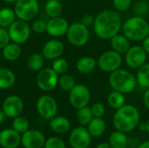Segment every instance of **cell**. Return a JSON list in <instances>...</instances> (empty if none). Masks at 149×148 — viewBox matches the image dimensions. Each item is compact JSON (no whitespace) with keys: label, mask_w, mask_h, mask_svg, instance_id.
Masks as SVG:
<instances>
[{"label":"cell","mask_w":149,"mask_h":148,"mask_svg":"<svg viewBox=\"0 0 149 148\" xmlns=\"http://www.w3.org/2000/svg\"><path fill=\"white\" fill-rule=\"evenodd\" d=\"M121 27V17L117 10H104L95 17L93 30L96 36L100 39H111L120 33Z\"/></svg>","instance_id":"cell-1"},{"label":"cell","mask_w":149,"mask_h":148,"mask_svg":"<svg viewBox=\"0 0 149 148\" xmlns=\"http://www.w3.org/2000/svg\"><path fill=\"white\" fill-rule=\"evenodd\" d=\"M140 113L132 105H124L117 109L113 116V125L116 130L123 133H130L140 123Z\"/></svg>","instance_id":"cell-2"},{"label":"cell","mask_w":149,"mask_h":148,"mask_svg":"<svg viewBox=\"0 0 149 148\" xmlns=\"http://www.w3.org/2000/svg\"><path fill=\"white\" fill-rule=\"evenodd\" d=\"M121 31L130 41H142L149 35V23L143 17L135 15L122 24Z\"/></svg>","instance_id":"cell-3"},{"label":"cell","mask_w":149,"mask_h":148,"mask_svg":"<svg viewBox=\"0 0 149 148\" xmlns=\"http://www.w3.org/2000/svg\"><path fill=\"white\" fill-rule=\"evenodd\" d=\"M108 81L114 91L124 94L132 92L138 85L136 77L133 73L120 68L110 73Z\"/></svg>","instance_id":"cell-4"},{"label":"cell","mask_w":149,"mask_h":148,"mask_svg":"<svg viewBox=\"0 0 149 148\" xmlns=\"http://www.w3.org/2000/svg\"><path fill=\"white\" fill-rule=\"evenodd\" d=\"M66 37L71 44L77 47L84 46L90 38L89 29L80 22H75L69 25Z\"/></svg>","instance_id":"cell-5"},{"label":"cell","mask_w":149,"mask_h":148,"mask_svg":"<svg viewBox=\"0 0 149 148\" xmlns=\"http://www.w3.org/2000/svg\"><path fill=\"white\" fill-rule=\"evenodd\" d=\"M14 11L17 17L23 21L32 20L39 11L38 0H17L15 3Z\"/></svg>","instance_id":"cell-6"},{"label":"cell","mask_w":149,"mask_h":148,"mask_svg":"<svg viewBox=\"0 0 149 148\" xmlns=\"http://www.w3.org/2000/svg\"><path fill=\"white\" fill-rule=\"evenodd\" d=\"M122 64V57L121 54L113 51H104L99 58L97 59V65L99 68L107 73H111L120 68Z\"/></svg>","instance_id":"cell-7"},{"label":"cell","mask_w":149,"mask_h":148,"mask_svg":"<svg viewBox=\"0 0 149 148\" xmlns=\"http://www.w3.org/2000/svg\"><path fill=\"white\" fill-rule=\"evenodd\" d=\"M8 32L11 42L18 44L25 43L31 35V28L27 22L23 20H15L9 27Z\"/></svg>","instance_id":"cell-8"},{"label":"cell","mask_w":149,"mask_h":148,"mask_svg":"<svg viewBox=\"0 0 149 148\" xmlns=\"http://www.w3.org/2000/svg\"><path fill=\"white\" fill-rule=\"evenodd\" d=\"M91 99V92L89 88L83 85L78 84L69 92V101L72 107L79 109L86 106Z\"/></svg>","instance_id":"cell-9"},{"label":"cell","mask_w":149,"mask_h":148,"mask_svg":"<svg viewBox=\"0 0 149 148\" xmlns=\"http://www.w3.org/2000/svg\"><path fill=\"white\" fill-rule=\"evenodd\" d=\"M58 74L52 68H45L38 72L36 79L38 88L44 92H51L55 89L58 82Z\"/></svg>","instance_id":"cell-10"},{"label":"cell","mask_w":149,"mask_h":148,"mask_svg":"<svg viewBox=\"0 0 149 148\" xmlns=\"http://www.w3.org/2000/svg\"><path fill=\"white\" fill-rule=\"evenodd\" d=\"M37 111L43 119L51 120L58 112L57 101L50 95H43L37 101Z\"/></svg>","instance_id":"cell-11"},{"label":"cell","mask_w":149,"mask_h":148,"mask_svg":"<svg viewBox=\"0 0 149 148\" xmlns=\"http://www.w3.org/2000/svg\"><path fill=\"white\" fill-rule=\"evenodd\" d=\"M148 53L141 45H133L125 53V62L131 69H138L147 61Z\"/></svg>","instance_id":"cell-12"},{"label":"cell","mask_w":149,"mask_h":148,"mask_svg":"<svg viewBox=\"0 0 149 148\" xmlns=\"http://www.w3.org/2000/svg\"><path fill=\"white\" fill-rule=\"evenodd\" d=\"M91 140V134L83 126L74 128L69 137V142L72 148H88Z\"/></svg>","instance_id":"cell-13"},{"label":"cell","mask_w":149,"mask_h":148,"mask_svg":"<svg viewBox=\"0 0 149 148\" xmlns=\"http://www.w3.org/2000/svg\"><path fill=\"white\" fill-rule=\"evenodd\" d=\"M24 109V102L22 99L17 95H10L7 97L2 106V110L4 112L8 118L14 119L21 114Z\"/></svg>","instance_id":"cell-14"},{"label":"cell","mask_w":149,"mask_h":148,"mask_svg":"<svg viewBox=\"0 0 149 148\" xmlns=\"http://www.w3.org/2000/svg\"><path fill=\"white\" fill-rule=\"evenodd\" d=\"M69 25L67 20L60 16L52 17L46 22V32L54 38L62 37L66 34Z\"/></svg>","instance_id":"cell-15"},{"label":"cell","mask_w":149,"mask_h":148,"mask_svg":"<svg viewBox=\"0 0 149 148\" xmlns=\"http://www.w3.org/2000/svg\"><path fill=\"white\" fill-rule=\"evenodd\" d=\"M45 143V135L38 130H27L21 136V144L24 148H42Z\"/></svg>","instance_id":"cell-16"},{"label":"cell","mask_w":149,"mask_h":148,"mask_svg":"<svg viewBox=\"0 0 149 148\" xmlns=\"http://www.w3.org/2000/svg\"><path fill=\"white\" fill-rule=\"evenodd\" d=\"M64 44L58 39H52L47 41L42 49V55L48 60H54L60 58L64 53Z\"/></svg>","instance_id":"cell-17"},{"label":"cell","mask_w":149,"mask_h":148,"mask_svg":"<svg viewBox=\"0 0 149 148\" xmlns=\"http://www.w3.org/2000/svg\"><path fill=\"white\" fill-rule=\"evenodd\" d=\"M20 143V133L13 128H7L0 132V147L3 148H17Z\"/></svg>","instance_id":"cell-18"},{"label":"cell","mask_w":149,"mask_h":148,"mask_svg":"<svg viewBox=\"0 0 149 148\" xmlns=\"http://www.w3.org/2000/svg\"><path fill=\"white\" fill-rule=\"evenodd\" d=\"M110 40H111L112 50L120 54H125L131 47L130 40L123 34L118 33L117 35L113 37Z\"/></svg>","instance_id":"cell-19"},{"label":"cell","mask_w":149,"mask_h":148,"mask_svg":"<svg viewBox=\"0 0 149 148\" xmlns=\"http://www.w3.org/2000/svg\"><path fill=\"white\" fill-rule=\"evenodd\" d=\"M97 66V60L90 56H84L76 62V69L81 74H89Z\"/></svg>","instance_id":"cell-20"},{"label":"cell","mask_w":149,"mask_h":148,"mask_svg":"<svg viewBox=\"0 0 149 148\" xmlns=\"http://www.w3.org/2000/svg\"><path fill=\"white\" fill-rule=\"evenodd\" d=\"M51 129L58 134H63L70 130L71 124L68 119L64 116H55L50 121Z\"/></svg>","instance_id":"cell-21"},{"label":"cell","mask_w":149,"mask_h":148,"mask_svg":"<svg viewBox=\"0 0 149 148\" xmlns=\"http://www.w3.org/2000/svg\"><path fill=\"white\" fill-rule=\"evenodd\" d=\"M2 54L4 59L8 61H15L21 55L20 44L14 42L9 43L6 46L2 49Z\"/></svg>","instance_id":"cell-22"},{"label":"cell","mask_w":149,"mask_h":148,"mask_svg":"<svg viewBox=\"0 0 149 148\" xmlns=\"http://www.w3.org/2000/svg\"><path fill=\"white\" fill-rule=\"evenodd\" d=\"M16 82V77L12 71L8 68H0V89H9L14 85Z\"/></svg>","instance_id":"cell-23"},{"label":"cell","mask_w":149,"mask_h":148,"mask_svg":"<svg viewBox=\"0 0 149 148\" xmlns=\"http://www.w3.org/2000/svg\"><path fill=\"white\" fill-rule=\"evenodd\" d=\"M88 126V132L93 137H100L106 130V122L102 118L93 117Z\"/></svg>","instance_id":"cell-24"},{"label":"cell","mask_w":149,"mask_h":148,"mask_svg":"<svg viewBox=\"0 0 149 148\" xmlns=\"http://www.w3.org/2000/svg\"><path fill=\"white\" fill-rule=\"evenodd\" d=\"M109 145L112 148H127L128 145L127 138L125 133L114 131L109 136Z\"/></svg>","instance_id":"cell-25"},{"label":"cell","mask_w":149,"mask_h":148,"mask_svg":"<svg viewBox=\"0 0 149 148\" xmlns=\"http://www.w3.org/2000/svg\"><path fill=\"white\" fill-rule=\"evenodd\" d=\"M45 10L47 16L51 18L59 17L63 11L62 3L58 0H46Z\"/></svg>","instance_id":"cell-26"},{"label":"cell","mask_w":149,"mask_h":148,"mask_svg":"<svg viewBox=\"0 0 149 148\" xmlns=\"http://www.w3.org/2000/svg\"><path fill=\"white\" fill-rule=\"evenodd\" d=\"M16 17L14 10L8 7L0 9V27L8 28L16 20Z\"/></svg>","instance_id":"cell-27"},{"label":"cell","mask_w":149,"mask_h":148,"mask_svg":"<svg viewBox=\"0 0 149 148\" xmlns=\"http://www.w3.org/2000/svg\"><path fill=\"white\" fill-rule=\"evenodd\" d=\"M137 84L145 89L149 88V63L143 64L138 68L136 74Z\"/></svg>","instance_id":"cell-28"},{"label":"cell","mask_w":149,"mask_h":148,"mask_svg":"<svg viewBox=\"0 0 149 148\" xmlns=\"http://www.w3.org/2000/svg\"><path fill=\"white\" fill-rule=\"evenodd\" d=\"M125 96L124 93L120 92L118 91H114L110 92L108 97H107V103L108 105L113 108V109H119L121 106H123L125 105Z\"/></svg>","instance_id":"cell-29"},{"label":"cell","mask_w":149,"mask_h":148,"mask_svg":"<svg viewBox=\"0 0 149 148\" xmlns=\"http://www.w3.org/2000/svg\"><path fill=\"white\" fill-rule=\"evenodd\" d=\"M44 65V57L40 53H32L27 59V66L32 72H39Z\"/></svg>","instance_id":"cell-30"},{"label":"cell","mask_w":149,"mask_h":148,"mask_svg":"<svg viewBox=\"0 0 149 148\" xmlns=\"http://www.w3.org/2000/svg\"><path fill=\"white\" fill-rule=\"evenodd\" d=\"M93 119V114L92 109L90 107H88L87 106L78 109L77 120H78V122L81 126H87Z\"/></svg>","instance_id":"cell-31"},{"label":"cell","mask_w":149,"mask_h":148,"mask_svg":"<svg viewBox=\"0 0 149 148\" xmlns=\"http://www.w3.org/2000/svg\"><path fill=\"white\" fill-rule=\"evenodd\" d=\"M58 85L62 90L66 91V92H70L74 87V85H76V82H75V79H73L72 76L65 73V74H62L58 78Z\"/></svg>","instance_id":"cell-32"},{"label":"cell","mask_w":149,"mask_h":148,"mask_svg":"<svg viewBox=\"0 0 149 148\" xmlns=\"http://www.w3.org/2000/svg\"><path fill=\"white\" fill-rule=\"evenodd\" d=\"M11 126H12V128L15 131H17V133H24L29 128V121L27 120L26 118L19 115V116L13 119Z\"/></svg>","instance_id":"cell-33"},{"label":"cell","mask_w":149,"mask_h":148,"mask_svg":"<svg viewBox=\"0 0 149 148\" xmlns=\"http://www.w3.org/2000/svg\"><path fill=\"white\" fill-rule=\"evenodd\" d=\"M133 10L136 16L143 17L149 12L148 0H138L134 3L133 6Z\"/></svg>","instance_id":"cell-34"},{"label":"cell","mask_w":149,"mask_h":148,"mask_svg":"<svg viewBox=\"0 0 149 148\" xmlns=\"http://www.w3.org/2000/svg\"><path fill=\"white\" fill-rule=\"evenodd\" d=\"M52 68L58 74L62 75V74H65L67 72V70L69 68V64H68L66 59H65V58L60 57V58H58L53 60Z\"/></svg>","instance_id":"cell-35"},{"label":"cell","mask_w":149,"mask_h":148,"mask_svg":"<svg viewBox=\"0 0 149 148\" xmlns=\"http://www.w3.org/2000/svg\"><path fill=\"white\" fill-rule=\"evenodd\" d=\"M45 148H65L64 141L58 137H52L45 140Z\"/></svg>","instance_id":"cell-36"},{"label":"cell","mask_w":149,"mask_h":148,"mask_svg":"<svg viewBox=\"0 0 149 148\" xmlns=\"http://www.w3.org/2000/svg\"><path fill=\"white\" fill-rule=\"evenodd\" d=\"M132 0H113V5L117 11H125L130 8Z\"/></svg>","instance_id":"cell-37"},{"label":"cell","mask_w":149,"mask_h":148,"mask_svg":"<svg viewBox=\"0 0 149 148\" xmlns=\"http://www.w3.org/2000/svg\"><path fill=\"white\" fill-rule=\"evenodd\" d=\"M31 29L36 33H43L46 31V22L41 19L35 20L31 24Z\"/></svg>","instance_id":"cell-38"},{"label":"cell","mask_w":149,"mask_h":148,"mask_svg":"<svg viewBox=\"0 0 149 148\" xmlns=\"http://www.w3.org/2000/svg\"><path fill=\"white\" fill-rule=\"evenodd\" d=\"M10 41V35L8 32V29L0 27V49H3L6 46Z\"/></svg>","instance_id":"cell-39"},{"label":"cell","mask_w":149,"mask_h":148,"mask_svg":"<svg viewBox=\"0 0 149 148\" xmlns=\"http://www.w3.org/2000/svg\"><path fill=\"white\" fill-rule=\"evenodd\" d=\"M92 112L93 114V117H97V118H102V116H104L106 109L103 104L101 103H95L92 107Z\"/></svg>","instance_id":"cell-40"},{"label":"cell","mask_w":149,"mask_h":148,"mask_svg":"<svg viewBox=\"0 0 149 148\" xmlns=\"http://www.w3.org/2000/svg\"><path fill=\"white\" fill-rule=\"evenodd\" d=\"M94 20H95V17H93L92 14H85L80 20V23L83 24L86 27H91L93 26L94 24Z\"/></svg>","instance_id":"cell-41"},{"label":"cell","mask_w":149,"mask_h":148,"mask_svg":"<svg viewBox=\"0 0 149 148\" xmlns=\"http://www.w3.org/2000/svg\"><path fill=\"white\" fill-rule=\"evenodd\" d=\"M143 101H144V105L146 106V107L149 110V88H147L145 92H144Z\"/></svg>","instance_id":"cell-42"},{"label":"cell","mask_w":149,"mask_h":148,"mask_svg":"<svg viewBox=\"0 0 149 148\" xmlns=\"http://www.w3.org/2000/svg\"><path fill=\"white\" fill-rule=\"evenodd\" d=\"M144 50L146 51V52L149 54V35L147 36L143 40H142V45H141Z\"/></svg>","instance_id":"cell-43"},{"label":"cell","mask_w":149,"mask_h":148,"mask_svg":"<svg viewBox=\"0 0 149 148\" xmlns=\"http://www.w3.org/2000/svg\"><path fill=\"white\" fill-rule=\"evenodd\" d=\"M6 117H7V116L5 115L4 112H3V110H0V124H2V123L5 120Z\"/></svg>","instance_id":"cell-44"},{"label":"cell","mask_w":149,"mask_h":148,"mask_svg":"<svg viewBox=\"0 0 149 148\" xmlns=\"http://www.w3.org/2000/svg\"><path fill=\"white\" fill-rule=\"evenodd\" d=\"M96 148H112L110 147L109 143H106V142H103V143H100V145H98Z\"/></svg>","instance_id":"cell-45"},{"label":"cell","mask_w":149,"mask_h":148,"mask_svg":"<svg viewBox=\"0 0 149 148\" xmlns=\"http://www.w3.org/2000/svg\"><path fill=\"white\" fill-rule=\"evenodd\" d=\"M138 148H149V140H147V141H144L143 143H141Z\"/></svg>","instance_id":"cell-46"},{"label":"cell","mask_w":149,"mask_h":148,"mask_svg":"<svg viewBox=\"0 0 149 148\" xmlns=\"http://www.w3.org/2000/svg\"><path fill=\"white\" fill-rule=\"evenodd\" d=\"M140 128H141V131H146V122L143 123V124H141V126H140Z\"/></svg>","instance_id":"cell-47"},{"label":"cell","mask_w":149,"mask_h":148,"mask_svg":"<svg viewBox=\"0 0 149 148\" xmlns=\"http://www.w3.org/2000/svg\"><path fill=\"white\" fill-rule=\"evenodd\" d=\"M4 1L5 3H16L17 0H3Z\"/></svg>","instance_id":"cell-48"},{"label":"cell","mask_w":149,"mask_h":148,"mask_svg":"<svg viewBox=\"0 0 149 148\" xmlns=\"http://www.w3.org/2000/svg\"><path fill=\"white\" fill-rule=\"evenodd\" d=\"M146 131L149 133V120L146 122Z\"/></svg>","instance_id":"cell-49"},{"label":"cell","mask_w":149,"mask_h":148,"mask_svg":"<svg viewBox=\"0 0 149 148\" xmlns=\"http://www.w3.org/2000/svg\"><path fill=\"white\" fill-rule=\"evenodd\" d=\"M58 1H59V2H61V3H62V2H64L65 0H58Z\"/></svg>","instance_id":"cell-50"}]
</instances>
